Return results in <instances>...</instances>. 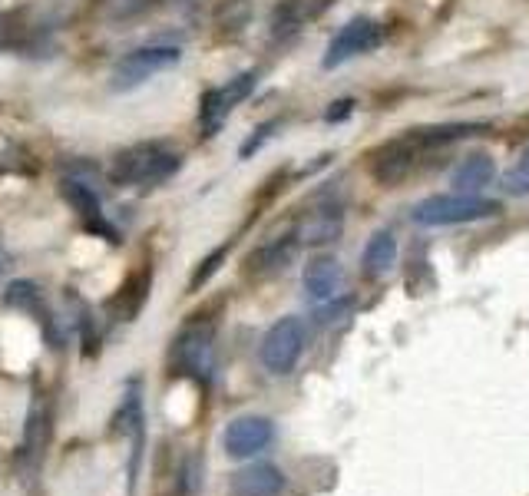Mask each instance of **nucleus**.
<instances>
[{"instance_id":"a878e982","label":"nucleus","mask_w":529,"mask_h":496,"mask_svg":"<svg viewBox=\"0 0 529 496\" xmlns=\"http://www.w3.org/2000/svg\"><path fill=\"white\" fill-rule=\"evenodd\" d=\"M351 113H354V100H338V103H331V110L325 113V120L328 123H341V120H348Z\"/></svg>"},{"instance_id":"20e7f679","label":"nucleus","mask_w":529,"mask_h":496,"mask_svg":"<svg viewBox=\"0 0 529 496\" xmlns=\"http://www.w3.org/2000/svg\"><path fill=\"white\" fill-rule=\"evenodd\" d=\"M179 60H182V50L172 47V43H153V47L129 50L126 57L113 67L110 86L116 93H126V90H133V86L146 83L149 77H156V73L176 67Z\"/></svg>"},{"instance_id":"39448f33","label":"nucleus","mask_w":529,"mask_h":496,"mask_svg":"<svg viewBox=\"0 0 529 496\" xmlns=\"http://www.w3.org/2000/svg\"><path fill=\"white\" fill-rule=\"evenodd\" d=\"M301 351H305V325H301V318H295V315L278 318L275 325L265 331L262 348H258L265 371H272V374L295 371Z\"/></svg>"},{"instance_id":"f3484780","label":"nucleus","mask_w":529,"mask_h":496,"mask_svg":"<svg viewBox=\"0 0 529 496\" xmlns=\"http://www.w3.org/2000/svg\"><path fill=\"white\" fill-rule=\"evenodd\" d=\"M397 265V239L391 232H374L371 239L364 245V255H361V268L367 278H384L391 268Z\"/></svg>"},{"instance_id":"6e6552de","label":"nucleus","mask_w":529,"mask_h":496,"mask_svg":"<svg viewBox=\"0 0 529 496\" xmlns=\"http://www.w3.org/2000/svg\"><path fill=\"white\" fill-rule=\"evenodd\" d=\"M367 159H371V176L377 186H387V189L401 186L417 163V139L414 136L387 139V143L377 146Z\"/></svg>"},{"instance_id":"b1692460","label":"nucleus","mask_w":529,"mask_h":496,"mask_svg":"<svg viewBox=\"0 0 529 496\" xmlns=\"http://www.w3.org/2000/svg\"><path fill=\"white\" fill-rule=\"evenodd\" d=\"M503 189L510 192V196H526V192H529V172H523L520 166H516L513 172H506Z\"/></svg>"},{"instance_id":"6ab92c4d","label":"nucleus","mask_w":529,"mask_h":496,"mask_svg":"<svg viewBox=\"0 0 529 496\" xmlns=\"http://www.w3.org/2000/svg\"><path fill=\"white\" fill-rule=\"evenodd\" d=\"M483 123H440V126H420L414 129L417 146H447V143H457V139H467V136H477L483 133Z\"/></svg>"},{"instance_id":"412c9836","label":"nucleus","mask_w":529,"mask_h":496,"mask_svg":"<svg viewBox=\"0 0 529 496\" xmlns=\"http://www.w3.org/2000/svg\"><path fill=\"white\" fill-rule=\"evenodd\" d=\"M4 301L10 308H20V311H34V315H43V295L34 282H14L4 291Z\"/></svg>"},{"instance_id":"9b49d317","label":"nucleus","mask_w":529,"mask_h":496,"mask_svg":"<svg viewBox=\"0 0 529 496\" xmlns=\"http://www.w3.org/2000/svg\"><path fill=\"white\" fill-rule=\"evenodd\" d=\"M50 437H53L50 407L43 397H37L34 407H30V414H27V424H24V444H20V467H24V473H30V477L40 470L43 457H47Z\"/></svg>"},{"instance_id":"aec40b11","label":"nucleus","mask_w":529,"mask_h":496,"mask_svg":"<svg viewBox=\"0 0 529 496\" xmlns=\"http://www.w3.org/2000/svg\"><path fill=\"white\" fill-rule=\"evenodd\" d=\"M308 0H278L275 10H272V34L275 37H288V34H298L301 24L311 20Z\"/></svg>"},{"instance_id":"ddd939ff","label":"nucleus","mask_w":529,"mask_h":496,"mask_svg":"<svg viewBox=\"0 0 529 496\" xmlns=\"http://www.w3.org/2000/svg\"><path fill=\"white\" fill-rule=\"evenodd\" d=\"M285 490V473L275 463H252L239 473H232L229 496H278Z\"/></svg>"},{"instance_id":"4be33fe9","label":"nucleus","mask_w":529,"mask_h":496,"mask_svg":"<svg viewBox=\"0 0 529 496\" xmlns=\"http://www.w3.org/2000/svg\"><path fill=\"white\" fill-rule=\"evenodd\" d=\"M351 311H354V301L351 298H331V301H325V305H318L315 325H321V328L341 325L344 318H351Z\"/></svg>"},{"instance_id":"f257e3e1","label":"nucleus","mask_w":529,"mask_h":496,"mask_svg":"<svg viewBox=\"0 0 529 496\" xmlns=\"http://www.w3.org/2000/svg\"><path fill=\"white\" fill-rule=\"evenodd\" d=\"M179 166H182V156L176 149H169L163 143H136L113 156L110 179L113 186H123V189H133V186L149 189L176 176Z\"/></svg>"},{"instance_id":"423d86ee","label":"nucleus","mask_w":529,"mask_h":496,"mask_svg":"<svg viewBox=\"0 0 529 496\" xmlns=\"http://www.w3.org/2000/svg\"><path fill=\"white\" fill-rule=\"evenodd\" d=\"M113 434H126L133 450H129V467H126V477H129V496L136 493V480H139V460H143V444H146V414H143V387L139 384H129L126 394H123V404L120 411L113 414Z\"/></svg>"},{"instance_id":"0eeeda50","label":"nucleus","mask_w":529,"mask_h":496,"mask_svg":"<svg viewBox=\"0 0 529 496\" xmlns=\"http://www.w3.org/2000/svg\"><path fill=\"white\" fill-rule=\"evenodd\" d=\"M381 40H384V27L377 24V20L354 17L351 24H344L328 43V53H325V60H321V67L338 70L341 63H348L351 57H361V53L381 47Z\"/></svg>"},{"instance_id":"2eb2a0df","label":"nucleus","mask_w":529,"mask_h":496,"mask_svg":"<svg viewBox=\"0 0 529 496\" xmlns=\"http://www.w3.org/2000/svg\"><path fill=\"white\" fill-rule=\"evenodd\" d=\"M63 196H67L70 206L83 215V222L90 225V229L103 232V235H110L113 242H120V239H116V232L110 229V225L103 222L100 199H96V192H93L90 186H86V182H77V179H63Z\"/></svg>"},{"instance_id":"4468645a","label":"nucleus","mask_w":529,"mask_h":496,"mask_svg":"<svg viewBox=\"0 0 529 496\" xmlns=\"http://www.w3.org/2000/svg\"><path fill=\"white\" fill-rule=\"evenodd\" d=\"M301 285L315 305H325L341 288V262L334 255H315L301 272Z\"/></svg>"},{"instance_id":"9d476101","label":"nucleus","mask_w":529,"mask_h":496,"mask_svg":"<svg viewBox=\"0 0 529 496\" xmlns=\"http://www.w3.org/2000/svg\"><path fill=\"white\" fill-rule=\"evenodd\" d=\"M301 239L298 232H285L278 239H268L265 245H258L252 255L245 258V275L248 278H272L282 275L285 268L298 258Z\"/></svg>"},{"instance_id":"cd10ccee","label":"nucleus","mask_w":529,"mask_h":496,"mask_svg":"<svg viewBox=\"0 0 529 496\" xmlns=\"http://www.w3.org/2000/svg\"><path fill=\"white\" fill-rule=\"evenodd\" d=\"M520 169H523V172H529V146L523 149V159H520Z\"/></svg>"},{"instance_id":"dca6fc26","label":"nucleus","mask_w":529,"mask_h":496,"mask_svg":"<svg viewBox=\"0 0 529 496\" xmlns=\"http://www.w3.org/2000/svg\"><path fill=\"white\" fill-rule=\"evenodd\" d=\"M496 176V163H493V156L487 153H473L467 156L463 163L453 169V176H450V186L457 189V192H467V196H473L477 189L483 186H490Z\"/></svg>"},{"instance_id":"393cba45","label":"nucleus","mask_w":529,"mask_h":496,"mask_svg":"<svg viewBox=\"0 0 529 496\" xmlns=\"http://www.w3.org/2000/svg\"><path fill=\"white\" fill-rule=\"evenodd\" d=\"M275 126H278V123H265V126H258V129H255V136H252V139H248V143H242V149H239V156H242V159H248V156H252V153H255V149H258V146H262V143H265V139L275 133Z\"/></svg>"},{"instance_id":"a211bd4d","label":"nucleus","mask_w":529,"mask_h":496,"mask_svg":"<svg viewBox=\"0 0 529 496\" xmlns=\"http://www.w3.org/2000/svg\"><path fill=\"white\" fill-rule=\"evenodd\" d=\"M149 285H153V272H149V268H143V272H136L133 278H129V282L120 288V295H116V301H113L116 315H120L123 321H133L139 315V308L146 305Z\"/></svg>"},{"instance_id":"f8f14e48","label":"nucleus","mask_w":529,"mask_h":496,"mask_svg":"<svg viewBox=\"0 0 529 496\" xmlns=\"http://www.w3.org/2000/svg\"><path fill=\"white\" fill-rule=\"evenodd\" d=\"M295 232H298L301 245H331V242H338L344 232V212L341 206H334V202L318 206L308 215H301Z\"/></svg>"},{"instance_id":"1a4fd4ad","label":"nucleus","mask_w":529,"mask_h":496,"mask_svg":"<svg viewBox=\"0 0 529 496\" xmlns=\"http://www.w3.org/2000/svg\"><path fill=\"white\" fill-rule=\"evenodd\" d=\"M272 437H275L272 420L262 414H245V417H235L232 424L225 427L222 447L232 460H245V457L262 454V450L272 444Z\"/></svg>"},{"instance_id":"5701e85b","label":"nucleus","mask_w":529,"mask_h":496,"mask_svg":"<svg viewBox=\"0 0 529 496\" xmlns=\"http://www.w3.org/2000/svg\"><path fill=\"white\" fill-rule=\"evenodd\" d=\"M225 255H229V242H225V245H219V248H215V252H209V255H205L202 262H199V268H196V275H192L189 291H199L205 282H209V278H212V275H215V272H219V268H222Z\"/></svg>"},{"instance_id":"f03ea898","label":"nucleus","mask_w":529,"mask_h":496,"mask_svg":"<svg viewBox=\"0 0 529 496\" xmlns=\"http://www.w3.org/2000/svg\"><path fill=\"white\" fill-rule=\"evenodd\" d=\"M503 206L496 199L483 196H467V192H450V196H430L424 202H417L410 219L427 229H440V225H467L480 219H493L500 215Z\"/></svg>"},{"instance_id":"7ed1b4c3","label":"nucleus","mask_w":529,"mask_h":496,"mask_svg":"<svg viewBox=\"0 0 529 496\" xmlns=\"http://www.w3.org/2000/svg\"><path fill=\"white\" fill-rule=\"evenodd\" d=\"M172 368L186 377L209 384L215 371V321L199 315L179 331L176 344H172Z\"/></svg>"},{"instance_id":"bb28decb","label":"nucleus","mask_w":529,"mask_h":496,"mask_svg":"<svg viewBox=\"0 0 529 496\" xmlns=\"http://www.w3.org/2000/svg\"><path fill=\"white\" fill-rule=\"evenodd\" d=\"M7 268H10V255L4 252V248H0V278L7 275Z\"/></svg>"}]
</instances>
